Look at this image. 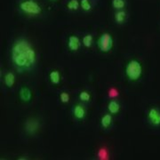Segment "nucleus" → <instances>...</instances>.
<instances>
[{
	"label": "nucleus",
	"instance_id": "obj_1",
	"mask_svg": "<svg viewBox=\"0 0 160 160\" xmlns=\"http://www.w3.org/2000/svg\"><path fill=\"white\" fill-rule=\"evenodd\" d=\"M11 59L19 71H28L33 69L37 63V52L28 40L20 38L12 46Z\"/></svg>",
	"mask_w": 160,
	"mask_h": 160
},
{
	"label": "nucleus",
	"instance_id": "obj_2",
	"mask_svg": "<svg viewBox=\"0 0 160 160\" xmlns=\"http://www.w3.org/2000/svg\"><path fill=\"white\" fill-rule=\"evenodd\" d=\"M18 8L22 13L30 16H37L42 13V7L36 0H22Z\"/></svg>",
	"mask_w": 160,
	"mask_h": 160
},
{
	"label": "nucleus",
	"instance_id": "obj_3",
	"mask_svg": "<svg viewBox=\"0 0 160 160\" xmlns=\"http://www.w3.org/2000/svg\"><path fill=\"white\" fill-rule=\"evenodd\" d=\"M126 75L131 81H136L142 75V66L137 60H132L126 67Z\"/></svg>",
	"mask_w": 160,
	"mask_h": 160
},
{
	"label": "nucleus",
	"instance_id": "obj_4",
	"mask_svg": "<svg viewBox=\"0 0 160 160\" xmlns=\"http://www.w3.org/2000/svg\"><path fill=\"white\" fill-rule=\"evenodd\" d=\"M97 45L100 51L102 52H109L113 47L112 36L108 32H105V33L102 34L98 39Z\"/></svg>",
	"mask_w": 160,
	"mask_h": 160
},
{
	"label": "nucleus",
	"instance_id": "obj_5",
	"mask_svg": "<svg viewBox=\"0 0 160 160\" xmlns=\"http://www.w3.org/2000/svg\"><path fill=\"white\" fill-rule=\"evenodd\" d=\"M148 121L152 126H160V109L157 107H152L148 111Z\"/></svg>",
	"mask_w": 160,
	"mask_h": 160
},
{
	"label": "nucleus",
	"instance_id": "obj_6",
	"mask_svg": "<svg viewBox=\"0 0 160 160\" xmlns=\"http://www.w3.org/2000/svg\"><path fill=\"white\" fill-rule=\"evenodd\" d=\"M39 122L35 118H30L25 123V130L29 134H33L39 129Z\"/></svg>",
	"mask_w": 160,
	"mask_h": 160
},
{
	"label": "nucleus",
	"instance_id": "obj_7",
	"mask_svg": "<svg viewBox=\"0 0 160 160\" xmlns=\"http://www.w3.org/2000/svg\"><path fill=\"white\" fill-rule=\"evenodd\" d=\"M80 45H81V41L78 36H75V35L69 36V39H68V47L70 51L77 52L79 49Z\"/></svg>",
	"mask_w": 160,
	"mask_h": 160
},
{
	"label": "nucleus",
	"instance_id": "obj_8",
	"mask_svg": "<svg viewBox=\"0 0 160 160\" xmlns=\"http://www.w3.org/2000/svg\"><path fill=\"white\" fill-rule=\"evenodd\" d=\"M72 113L73 116L77 119L82 120L85 118L86 115V109L84 108V106L80 105V104H77L76 106H74V108L72 109Z\"/></svg>",
	"mask_w": 160,
	"mask_h": 160
},
{
	"label": "nucleus",
	"instance_id": "obj_9",
	"mask_svg": "<svg viewBox=\"0 0 160 160\" xmlns=\"http://www.w3.org/2000/svg\"><path fill=\"white\" fill-rule=\"evenodd\" d=\"M19 95H20V98H21V100L22 102H30L31 98H32V92L30 91V89L28 88V87H22L20 90Z\"/></svg>",
	"mask_w": 160,
	"mask_h": 160
},
{
	"label": "nucleus",
	"instance_id": "obj_10",
	"mask_svg": "<svg viewBox=\"0 0 160 160\" xmlns=\"http://www.w3.org/2000/svg\"><path fill=\"white\" fill-rule=\"evenodd\" d=\"M114 19L115 22L118 24H123L124 22H126V12L124 10H118L115 12Z\"/></svg>",
	"mask_w": 160,
	"mask_h": 160
},
{
	"label": "nucleus",
	"instance_id": "obj_11",
	"mask_svg": "<svg viewBox=\"0 0 160 160\" xmlns=\"http://www.w3.org/2000/svg\"><path fill=\"white\" fill-rule=\"evenodd\" d=\"M4 82H5V85H6L8 88H11L13 86L14 83H15V76L12 72H8L5 75V78H4Z\"/></svg>",
	"mask_w": 160,
	"mask_h": 160
},
{
	"label": "nucleus",
	"instance_id": "obj_12",
	"mask_svg": "<svg viewBox=\"0 0 160 160\" xmlns=\"http://www.w3.org/2000/svg\"><path fill=\"white\" fill-rule=\"evenodd\" d=\"M108 109L110 114H118L120 110L119 103L116 101H110L108 104Z\"/></svg>",
	"mask_w": 160,
	"mask_h": 160
},
{
	"label": "nucleus",
	"instance_id": "obj_13",
	"mask_svg": "<svg viewBox=\"0 0 160 160\" xmlns=\"http://www.w3.org/2000/svg\"><path fill=\"white\" fill-rule=\"evenodd\" d=\"M49 79L52 84L53 85H59L61 81V75L58 70H52L49 74Z\"/></svg>",
	"mask_w": 160,
	"mask_h": 160
},
{
	"label": "nucleus",
	"instance_id": "obj_14",
	"mask_svg": "<svg viewBox=\"0 0 160 160\" xmlns=\"http://www.w3.org/2000/svg\"><path fill=\"white\" fill-rule=\"evenodd\" d=\"M112 124V116L110 114H105L101 119V125L104 129L109 128Z\"/></svg>",
	"mask_w": 160,
	"mask_h": 160
},
{
	"label": "nucleus",
	"instance_id": "obj_15",
	"mask_svg": "<svg viewBox=\"0 0 160 160\" xmlns=\"http://www.w3.org/2000/svg\"><path fill=\"white\" fill-rule=\"evenodd\" d=\"M111 5L113 8L118 10H124V8L126 6V0H112Z\"/></svg>",
	"mask_w": 160,
	"mask_h": 160
},
{
	"label": "nucleus",
	"instance_id": "obj_16",
	"mask_svg": "<svg viewBox=\"0 0 160 160\" xmlns=\"http://www.w3.org/2000/svg\"><path fill=\"white\" fill-rule=\"evenodd\" d=\"M92 42H93V37L91 34L86 35L82 39V43H83L84 46H86L87 48L91 47L92 45Z\"/></svg>",
	"mask_w": 160,
	"mask_h": 160
},
{
	"label": "nucleus",
	"instance_id": "obj_17",
	"mask_svg": "<svg viewBox=\"0 0 160 160\" xmlns=\"http://www.w3.org/2000/svg\"><path fill=\"white\" fill-rule=\"evenodd\" d=\"M79 5L78 0H69L67 4V8L70 11H77L79 8Z\"/></svg>",
	"mask_w": 160,
	"mask_h": 160
},
{
	"label": "nucleus",
	"instance_id": "obj_18",
	"mask_svg": "<svg viewBox=\"0 0 160 160\" xmlns=\"http://www.w3.org/2000/svg\"><path fill=\"white\" fill-rule=\"evenodd\" d=\"M80 6L84 11L89 12L92 10V5L89 0H81L80 1Z\"/></svg>",
	"mask_w": 160,
	"mask_h": 160
},
{
	"label": "nucleus",
	"instance_id": "obj_19",
	"mask_svg": "<svg viewBox=\"0 0 160 160\" xmlns=\"http://www.w3.org/2000/svg\"><path fill=\"white\" fill-rule=\"evenodd\" d=\"M79 99L82 102H89L91 100V95L86 91H82L79 93Z\"/></svg>",
	"mask_w": 160,
	"mask_h": 160
},
{
	"label": "nucleus",
	"instance_id": "obj_20",
	"mask_svg": "<svg viewBox=\"0 0 160 160\" xmlns=\"http://www.w3.org/2000/svg\"><path fill=\"white\" fill-rule=\"evenodd\" d=\"M60 99H61V102L62 103H68L69 102V94L66 92H62L61 94H60Z\"/></svg>",
	"mask_w": 160,
	"mask_h": 160
},
{
	"label": "nucleus",
	"instance_id": "obj_21",
	"mask_svg": "<svg viewBox=\"0 0 160 160\" xmlns=\"http://www.w3.org/2000/svg\"><path fill=\"white\" fill-rule=\"evenodd\" d=\"M109 97H111V98L117 97V96L118 95V92L117 89H115V88H111V89L109 90Z\"/></svg>",
	"mask_w": 160,
	"mask_h": 160
},
{
	"label": "nucleus",
	"instance_id": "obj_22",
	"mask_svg": "<svg viewBox=\"0 0 160 160\" xmlns=\"http://www.w3.org/2000/svg\"><path fill=\"white\" fill-rule=\"evenodd\" d=\"M100 157L103 158V157H107V153H106V149H102L101 151H100Z\"/></svg>",
	"mask_w": 160,
	"mask_h": 160
},
{
	"label": "nucleus",
	"instance_id": "obj_23",
	"mask_svg": "<svg viewBox=\"0 0 160 160\" xmlns=\"http://www.w3.org/2000/svg\"><path fill=\"white\" fill-rule=\"evenodd\" d=\"M52 1H56V0H52Z\"/></svg>",
	"mask_w": 160,
	"mask_h": 160
}]
</instances>
